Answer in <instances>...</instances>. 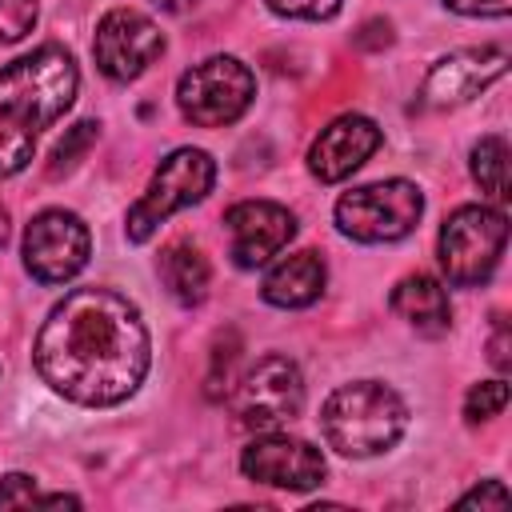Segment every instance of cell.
<instances>
[{"label":"cell","instance_id":"7","mask_svg":"<svg viewBox=\"0 0 512 512\" xmlns=\"http://www.w3.org/2000/svg\"><path fill=\"white\" fill-rule=\"evenodd\" d=\"M256 96V76L236 56H208L196 68H188L176 84L180 112L200 128H220L244 116V108Z\"/></svg>","mask_w":512,"mask_h":512},{"label":"cell","instance_id":"26","mask_svg":"<svg viewBox=\"0 0 512 512\" xmlns=\"http://www.w3.org/2000/svg\"><path fill=\"white\" fill-rule=\"evenodd\" d=\"M460 504H480V508H504L508 504V488L500 484V480H488L484 488H472L468 496H460Z\"/></svg>","mask_w":512,"mask_h":512},{"label":"cell","instance_id":"9","mask_svg":"<svg viewBox=\"0 0 512 512\" xmlns=\"http://www.w3.org/2000/svg\"><path fill=\"white\" fill-rule=\"evenodd\" d=\"M300 404H304V380L288 356H264L256 368H248V376L232 396V412L244 428L288 424L300 416Z\"/></svg>","mask_w":512,"mask_h":512},{"label":"cell","instance_id":"2","mask_svg":"<svg viewBox=\"0 0 512 512\" xmlns=\"http://www.w3.org/2000/svg\"><path fill=\"white\" fill-rule=\"evenodd\" d=\"M76 80L72 56L56 44L0 68V176H16L32 160L36 136L72 104Z\"/></svg>","mask_w":512,"mask_h":512},{"label":"cell","instance_id":"24","mask_svg":"<svg viewBox=\"0 0 512 512\" xmlns=\"http://www.w3.org/2000/svg\"><path fill=\"white\" fill-rule=\"evenodd\" d=\"M268 8L280 16H296V20H328L336 16L340 0H268Z\"/></svg>","mask_w":512,"mask_h":512},{"label":"cell","instance_id":"3","mask_svg":"<svg viewBox=\"0 0 512 512\" xmlns=\"http://www.w3.org/2000/svg\"><path fill=\"white\" fill-rule=\"evenodd\" d=\"M404 424H408L404 400L376 380L344 384L320 408L324 440L344 456H376V452L392 448L400 440Z\"/></svg>","mask_w":512,"mask_h":512},{"label":"cell","instance_id":"15","mask_svg":"<svg viewBox=\"0 0 512 512\" xmlns=\"http://www.w3.org/2000/svg\"><path fill=\"white\" fill-rule=\"evenodd\" d=\"M392 312L400 320H408L420 336H440L452 320V308H448V292L436 276L428 272H412L404 276L396 288H392Z\"/></svg>","mask_w":512,"mask_h":512},{"label":"cell","instance_id":"14","mask_svg":"<svg viewBox=\"0 0 512 512\" xmlns=\"http://www.w3.org/2000/svg\"><path fill=\"white\" fill-rule=\"evenodd\" d=\"M380 148V128L368 116H340L332 120L308 152V168L312 176H320L324 184H336L344 176H352L372 152Z\"/></svg>","mask_w":512,"mask_h":512},{"label":"cell","instance_id":"29","mask_svg":"<svg viewBox=\"0 0 512 512\" xmlns=\"http://www.w3.org/2000/svg\"><path fill=\"white\" fill-rule=\"evenodd\" d=\"M8 244V212H4V204H0V248Z\"/></svg>","mask_w":512,"mask_h":512},{"label":"cell","instance_id":"27","mask_svg":"<svg viewBox=\"0 0 512 512\" xmlns=\"http://www.w3.org/2000/svg\"><path fill=\"white\" fill-rule=\"evenodd\" d=\"M492 364H496L500 372L508 368V324H504V320L496 324V340H492Z\"/></svg>","mask_w":512,"mask_h":512},{"label":"cell","instance_id":"18","mask_svg":"<svg viewBox=\"0 0 512 512\" xmlns=\"http://www.w3.org/2000/svg\"><path fill=\"white\" fill-rule=\"evenodd\" d=\"M472 176L488 196L508 200V144H504V136H484L472 148Z\"/></svg>","mask_w":512,"mask_h":512},{"label":"cell","instance_id":"6","mask_svg":"<svg viewBox=\"0 0 512 512\" xmlns=\"http://www.w3.org/2000/svg\"><path fill=\"white\" fill-rule=\"evenodd\" d=\"M420 212H424V196L408 180L364 184V188H352L336 200L340 232L352 240H364V244H384V240L408 236L416 228Z\"/></svg>","mask_w":512,"mask_h":512},{"label":"cell","instance_id":"23","mask_svg":"<svg viewBox=\"0 0 512 512\" xmlns=\"http://www.w3.org/2000/svg\"><path fill=\"white\" fill-rule=\"evenodd\" d=\"M36 24V0H0V44L20 40Z\"/></svg>","mask_w":512,"mask_h":512},{"label":"cell","instance_id":"10","mask_svg":"<svg viewBox=\"0 0 512 512\" xmlns=\"http://www.w3.org/2000/svg\"><path fill=\"white\" fill-rule=\"evenodd\" d=\"M160 52H164L160 28L148 16L132 12V8H112L96 24L92 56H96L100 72L112 76V80H136Z\"/></svg>","mask_w":512,"mask_h":512},{"label":"cell","instance_id":"28","mask_svg":"<svg viewBox=\"0 0 512 512\" xmlns=\"http://www.w3.org/2000/svg\"><path fill=\"white\" fill-rule=\"evenodd\" d=\"M156 4H160V8H168V12H184L192 0H156Z\"/></svg>","mask_w":512,"mask_h":512},{"label":"cell","instance_id":"16","mask_svg":"<svg viewBox=\"0 0 512 512\" xmlns=\"http://www.w3.org/2000/svg\"><path fill=\"white\" fill-rule=\"evenodd\" d=\"M260 292L276 308H304L324 292V260L316 252H292L264 276Z\"/></svg>","mask_w":512,"mask_h":512},{"label":"cell","instance_id":"21","mask_svg":"<svg viewBox=\"0 0 512 512\" xmlns=\"http://www.w3.org/2000/svg\"><path fill=\"white\" fill-rule=\"evenodd\" d=\"M504 404H508V384H504V380H484V384H476V388L468 392V400H464V416H468L472 424H480V420L500 416Z\"/></svg>","mask_w":512,"mask_h":512},{"label":"cell","instance_id":"13","mask_svg":"<svg viewBox=\"0 0 512 512\" xmlns=\"http://www.w3.org/2000/svg\"><path fill=\"white\" fill-rule=\"evenodd\" d=\"M224 224L232 232V260L240 268H256L268 256H276L296 236V216L284 204L272 200H244L224 212Z\"/></svg>","mask_w":512,"mask_h":512},{"label":"cell","instance_id":"5","mask_svg":"<svg viewBox=\"0 0 512 512\" xmlns=\"http://www.w3.org/2000/svg\"><path fill=\"white\" fill-rule=\"evenodd\" d=\"M212 180H216V160L204 148H176L172 156H164L148 192L128 212V240L144 244L164 216L204 200L212 192Z\"/></svg>","mask_w":512,"mask_h":512},{"label":"cell","instance_id":"4","mask_svg":"<svg viewBox=\"0 0 512 512\" xmlns=\"http://www.w3.org/2000/svg\"><path fill=\"white\" fill-rule=\"evenodd\" d=\"M504 240H508V216L484 204H468L456 208L444 228H440V268L456 288H476L484 284L500 256H504Z\"/></svg>","mask_w":512,"mask_h":512},{"label":"cell","instance_id":"8","mask_svg":"<svg viewBox=\"0 0 512 512\" xmlns=\"http://www.w3.org/2000/svg\"><path fill=\"white\" fill-rule=\"evenodd\" d=\"M92 236L76 212L48 208L24 232V264L40 284H64L88 264Z\"/></svg>","mask_w":512,"mask_h":512},{"label":"cell","instance_id":"17","mask_svg":"<svg viewBox=\"0 0 512 512\" xmlns=\"http://www.w3.org/2000/svg\"><path fill=\"white\" fill-rule=\"evenodd\" d=\"M160 276H164L168 292H172L180 304H200V300L208 296V280H212L208 260H204L200 248L188 244V240H176V244H168V248L160 252Z\"/></svg>","mask_w":512,"mask_h":512},{"label":"cell","instance_id":"11","mask_svg":"<svg viewBox=\"0 0 512 512\" xmlns=\"http://www.w3.org/2000/svg\"><path fill=\"white\" fill-rule=\"evenodd\" d=\"M508 72V48L504 44H484V48H464L432 64L420 100L428 108H456L480 96L488 84H496Z\"/></svg>","mask_w":512,"mask_h":512},{"label":"cell","instance_id":"19","mask_svg":"<svg viewBox=\"0 0 512 512\" xmlns=\"http://www.w3.org/2000/svg\"><path fill=\"white\" fill-rule=\"evenodd\" d=\"M236 360H240V340H236V332H224V336H216V344H212V368H208V400H220L228 388H232V368H236Z\"/></svg>","mask_w":512,"mask_h":512},{"label":"cell","instance_id":"22","mask_svg":"<svg viewBox=\"0 0 512 512\" xmlns=\"http://www.w3.org/2000/svg\"><path fill=\"white\" fill-rule=\"evenodd\" d=\"M12 504H80V500L76 496H40L32 476L12 472L0 480V508H12Z\"/></svg>","mask_w":512,"mask_h":512},{"label":"cell","instance_id":"20","mask_svg":"<svg viewBox=\"0 0 512 512\" xmlns=\"http://www.w3.org/2000/svg\"><path fill=\"white\" fill-rule=\"evenodd\" d=\"M96 120H80V124H72V132L56 144V152H52V164H48V176H60V172H72L76 164H80V156L92 148V140H96Z\"/></svg>","mask_w":512,"mask_h":512},{"label":"cell","instance_id":"12","mask_svg":"<svg viewBox=\"0 0 512 512\" xmlns=\"http://www.w3.org/2000/svg\"><path fill=\"white\" fill-rule=\"evenodd\" d=\"M240 468L256 484L292 488V492H308L324 480L320 448H312L308 440H296V436H260V440H252L240 456Z\"/></svg>","mask_w":512,"mask_h":512},{"label":"cell","instance_id":"25","mask_svg":"<svg viewBox=\"0 0 512 512\" xmlns=\"http://www.w3.org/2000/svg\"><path fill=\"white\" fill-rule=\"evenodd\" d=\"M444 4L464 16H508L512 12V0H444Z\"/></svg>","mask_w":512,"mask_h":512},{"label":"cell","instance_id":"1","mask_svg":"<svg viewBox=\"0 0 512 512\" xmlns=\"http://www.w3.org/2000/svg\"><path fill=\"white\" fill-rule=\"evenodd\" d=\"M36 372L60 396L104 408L136 392L148 372V332L120 292L72 288L44 320L36 348Z\"/></svg>","mask_w":512,"mask_h":512}]
</instances>
